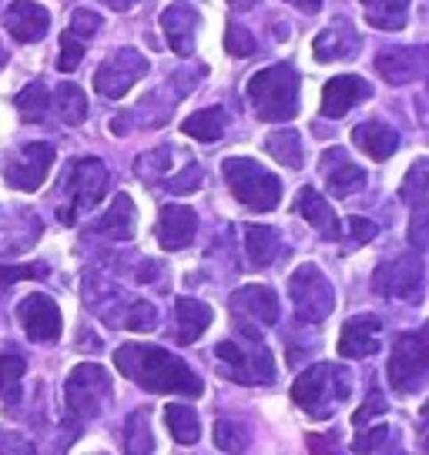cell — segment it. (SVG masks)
<instances>
[{
  "mask_svg": "<svg viewBox=\"0 0 429 455\" xmlns=\"http://www.w3.org/2000/svg\"><path fill=\"white\" fill-rule=\"evenodd\" d=\"M115 369H121L125 379L138 382L142 388L161 392V395L198 398L205 392L201 379L188 369L182 358L165 352V348H155V345H142V341H131V345L117 348Z\"/></svg>",
  "mask_w": 429,
  "mask_h": 455,
  "instance_id": "cell-1",
  "label": "cell"
},
{
  "mask_svg": "<svg viewBox=\"0 0 429 455\" xmlns=\"http://www.w3.org/2000/svg\"><path fill=\"white\" fill-rule=\"evenodd\" d=\"M248 100L262 121L286 124L299 114V71L292 64H272L248 81Z\"/></svg>",
  "mask_w": 429,
  "mask_h": 455,
  "instance_id": "cell-2",
  "label": "cell"
},
{
  "mask_svg": "<svg viewBox=\"0 0 429 455\" xmlns=\"http://www.w3.org/2000/svg\"><path fill=\"white\" fill-rule=\"evenodd\" d=\"M349 388H352L349 371L332 365V362H322V365L305 369L295 379V385H292V402L299 405L302 412L312 415V419H332L336 409L349 398Z\"/></svg>",
  "mask_w": 429,
  "mask_h": 455,
  "instance_id": "cell-3",
  "label": "cell"
},
{
  "mask_svg": "<svg viewBox=\"0 0 429 455\" xmlns=\"http://www.w3.org/2000/svg\"><path fill=\"white\" fill-rule=\"evenodd\" d=\"M222 174H225L235 201H242L248 212H272V208H279L282 181L269 168H262L255 157H225Z\"/></svg>",
  "mask_w": 429,
  "mask_h": 455,
  "instance_id": "cell-4",
  "label": "cell"
},
{
  "mask_svg": "<svg viewBox=\"0 0 429 455\" xmlns=\"http://www.w3.org/2000/svg\"><path fill=\"white\" fill-rule=\"evenodd\" d=\"M214 358L222 365V375H229L231 382L265 385L275 379V358L258 335H245L242 341H218Z\"/></svg>",
  "mask_w": 429,
  "mask_h": 455,
  "instance_id": "cell-5",
  "label": "cell"
},
{
  "mask_svg": "<svg viewBox=\"0 0 429 455\" xmlns=\"http://www.w3.org/2000/svg\"><path fill=\"white\" fill-rule=\"evenodd\" d=\"M108 191V168L101 157H77L71 161V168L61 181V195H64V204H61V221L64 225H74V218L87 208H94Z\"/></svg>",
  "mask_w": 429,
  "mask_h": 455,
  "instance_id": "cell-6",
  "label": "cell"
},
{
  "mask_svg": "<svg viewBox=\"0 0 429 455\" xmlns=\"http://www.w3.org/2000/svg\"><path fill=\"white\" fill-rule=\"evenodd\" d=\"M111 395V379L108 371L94 365V362H85L68 375L64 382V405H68V422L81 426L87 419H94L101 412V405Z\"/></svg>",
  "mask_w": 429,
  "mask_h": 455,
  "instance_id": "cell-7",
  "label": "cell"
},
{
  "mask_svg": "<svg viewBox=\"0 0 429 455\" xmlns=\"http://www.w3.org/2000/svg\"><path fill=\"white\" fill-rule=\"evenodd\" d=\"M288 299H292V308L299 315V322H305V325L326 322L332 308H336L332 282L315 265H299L295 268V275L288 278Z\"/></svg>",
  "mask_w": 429,
  "mask_h": 455,
  "instance_id": "cell-8",
  "label": "cell"
},
{
  "mask_svg": "<svg viewBox=\"0 0 429 455\" xmlns=\"http://www.w3.org/2000/svg\"><path fill=\"white\" fill-rule=\"evenodd\" d=\"M429 369V345L423 331H406L396 339L393 358H389V385L400 395H416L426 385Z\"/></svg>",
  "mask_w": 429,
  "mask_h": 455,
  "instance_id": "cell-9",
  "label": "cell"
},
{
  "mask_svg": "<svg viewBox=\"0 0 429 455\" xmlns=\"http://www.w3.org/2000/svg\"><path fill=\"white\" fill-rule=\"evenodd\" d=\"M144 74H148V57L142 51H134V47H121V51H115L98 68V74H94V91H98L101 98L117 100L125 98Z\"/></svg>",
  "mask_w": 429,
  "mask_h": 455,
  "instance_id": "cell-10",
  "label": "cell"
},
{
  "mask_svg": "<svg viewBox=\"0 0 429 455\" xmlns=\"http://www.w3.org/2000/svg\"><path fill=\"white\" fill-rule=\"evenodd\" d=\"M423 258L419 255H400L383 261L376 275H372V288L386 299H406L419 301L423 299Z\"/></svg>",
  "mask_w": 429,
  "mask_h": 455,
  "instance_id": "cell-11",
  "label": "cell"
},
{
  "mask_svg": "<svg viewBox=\"0 0 429 455\" xmlns=\"http://www.w3.org/2000/svg\"><path fill=\"white\" fill-rule=\"evenodd\" d=\"M229 305L231 315H235V325L242 328L245 335H258L262 328L279 322V299L265 284H245L231 295Z\"/></svg>",
  "mask_w": 429,
  "mask_h": 455,
  "instance_id": "cell-12",
  "label": "cell"
},
{
  "mask_svg": "<svg viewBox=\"0 0 429 455\" xmlns=\"http://www.w3.org/2000/svg\"><path fill=\"white\" fill-rule=\"evenodd\" d=\"M51 164H54V144L34 141L28 148H20L14 157H7L4 181L14 188V191H37L47 181Z\"/></svg>",
  "mask_w": 429,
  "mask_h": 455,
  "instance_id": "cell-13",
  "label": "cell"
},
{
  "mask_svg": "<svg viewBox=\"0 0 429 455\" xmlns=\"http://www.w3.org/2000/svg\"><path fill=\"white\" fill-rule=\"evenodd\" d=\"M319 171L326 178V188H329L332 198H349L366 188V171L359 168L356 161L349 157L345 148H329L319 157Z\"/></svg>",
  "mask_w": 429,
  "mask_h": 455,
  "instance_id": "cell-14",
  "label": "cell"
},
{
  "mask_svg": "<svg viewBox=\"0 0 429 455\" xmlns=\"http://www.w3.org/2000/svg\"><path fill=\"white\" fill-rule=\"evenodd\" d=\"M17 322L28 331L30 341H58L61 339V308L47 295H28L17 305Z\"/></svg>",
  "mask_w": 429,
  "mask_h": 455,
  "instance_id": "cell-15",
  "label": "cell"
},
{
  "mask_svg": "<svg viewBox=\"0 0 429 455\" xmlns=\"http://www.w3.org/2000/svg\"><path fill=\"white\" fill-rule=\"evenodd\" d=\"M315 60L319 64H332V60H356L362 51V37H359L356 24L349 17H336L329 28L322 30L312 41Z\"/></svg>",
  "mask_w": 429,
  "mask_h": 455,
  "instance_id": "cell-16",
  "label": "cell"
},
{
  "mask_svg": "<svg viewBox=\"0 0 429 455\" xmlns=\"http://www.w3.org/2000/svg\"><path fill=\"white\" fill-rule=\"evenodd\" d=\"M4 28L11 30V37L20 44H37L51 30V11L34 0H14L4 11Z\"/></svg>",
  "mask_w": 429,
  "mask_h": 455,
  "instance_id": "cell-17",
  "label": "cell"
},
{
  "mask_svg": "<svg viewBox=\"0 0 429 455\" xmlns=\"http://www.w3.org/2000/svg\"><path fill=\"white\" fill-rule=\"evenodd\" d=\"M372 98V84L359 74H339L332 77L329 84L322 87V117H343L349 114L356 104Z\"/></svg>",
  "mask_w": 429,
  "mask_h": 455,
  "instance_id": "cell-18",
  "label": "cell"
},
{
  "mask_svg": "<svg viewBox=\"0 0 429 455\" xmlns=\"http://www.w3.org/2000/svg\"><path fill=\"white\" fill-rule=\"evenodd\" d=\"M376 71L386 84H409L426 74V47H389L376 57Z\"/></svg>",
  "mask_w": 429,
  "mask_h": 455,
  "instance_id": "cell-19",
  "label": "cell"
},
{
  "mask_svg": "<svg viewBox=\"0 0 429 455\" xmlns=\"http://www.w3.org/2000/svg\"><path fill=\"white\" fill-rule=\"evenodd\" d=\"M198 235V214L185 204H165L158 218V244L165 251H182Z\"/></svg>",
  "mask_w": 429,
  "mask_h": 455,
  "instance_id": "cell-20",
  "label": "cell"
},
{
  "mask_svg": "<svg viewBox=\"0 0 429 455\" xmlns=\"http://www.w3.org/2000/svg\"><path fill=\"white\" fill-rule=\"evenodd\" d=\"M201 14L191 7V4H172L165 7L161 14V30L168 37V47H172L178 57H191L195 54V34H198Z\"/></svg>",
  "mask_w": 429,
  "mask_h": 455,
  "instance_id": "cell-21",
  "label": "cell"
},
{
  "mask_svg": "<svg viewBox=\"0 0 429 455\" xmlns=\"http://www.w3.org/2000/svg\"><path fill=\"white\" fill-rule=\"evenodd\" d=\"M379 335H383V322L376 315H356L349 318L339 335V355L343 358H369L379 352Z\"/></svg>",
  "mask_w": 429,
  "mask_h": 455,
  "instance_id": "cell-22",
  "label": "cell"
},
{
  "mask_svg": "<svg viewBox=\"0 0 429 455\" xmlns=\"http://www.w3.org/2000/svg\"><path fill=\"white\" fill-rule=\"evenodd\" d=\"M292 212H299L309 225L322 235V238H329V242H336L339 235H343V228H339V218H336V212L329 208V201L322 198L315 188H302L299 195H295V204H292Z\"/></svg>",
  "mask_w": 429,
  "mask_h": 455,
  "instance_id": "cell-23",
  "label": "cell"
},
{
  "mask_svg": "<svg viewBox=\"0 0 429 455\" xmlns=\"http://www.w3.org/2000/svg\"><path fill=\"white\" fill-rule=\"evenodd\" d=\"M352 141H356V148H362L372 161H386V157L396 155L400 134L389 128L386 121H362V124L352 131Z\"/></svg>",
  "mask_w": 429,
  "mask_h": 455,
  "instance_id": "cell-24",
  "label": "cell"
},
{
  "mask_svg": "<svg viewBox=\"0 0 429 455\" xmlns=\"http://www.w3.org/2000/svg\"><path fill=\"white\" fill-rule=\"evenodd\" d=\"M91 231L111 238V242H128L131 235H134V204H131V198L125 191L115 198V204L108 208V214L91 225Z\"/></svg>",
  "mask_w": 429,
  "mask_h": 455,
  "instance_id": "cell-25",
  "label": "cell"
},
{
  "mask_svg": "<svg viewBox=\"0 0 429 455\" xmlns=\"http://www.w3.org/2000/svg\"><path fill=\"white\" fill-rule=\"evenodd\" d=\"M174 318H178V345H191L205 335V328L212 325V308L198 299H178L174 305Z\"/></svg>",
  "mask_w": 429,
  "mask_h": 455,
  "instance_id": "cell-26",
  "label": "cell"
},
{
  "mask_svg": "<svg viewBox=\"0 0 429 455\" xmlns=\"http://www.w3.org/2000/svg\"><path fill=\"white\" fill-rule=\"evenodd\" d=\"M245 255L252 268H269L279 258V231L269 225H248L245 228Z\"/></svg>",
  "mask_w": 429,
  "mask_h": 455,
  "instance_id": "cell-27",
  "label": "cell"
},
{
  "mask_svg": "<svg viewBox=\"0 0 429 455\" xmlns=\"http://www.w3.org/2000/svg\"><path fill=\"white\" fill-rule=\"evenodd\" d=\"M225 128H229V114H225V108H201V111H195L191 117H185V124H182V131H185L188 138H195V141H222L225 138Z\"/></svg>",
  "mask_w": 429,
  "mask_h": 455,
  "instance_id": "cell-28",
  "label": "cell"
},
{
  "mask_svg": "<svg viewBox=\"0 0 429 455\" xmlns=\"http://www.w3.org/2000/svg\"><path fill=\"white\" fill-rule=\"evenodd\" d=\"M366 20L376 30H402L409 20V0H362Z\"/></svg>",
  "mask_w": 429,
  "mask_h": 455,
  "instance_id": "cell-29",
  "label": "cell"
},
{
  "mask_svg": "<svg viewBox=\"0 0 429 455\" xmlns=\"http://www.w3.org/2000/svg\"><path fill=\"white\" fill-rule=\"evenodd\" d=\"M165 426H168V432H172V439L178 442V445H195V442L201 439L198 412L182 405V402L165 405Z\"/></svg>",
  "mask_w": 429,
  "mask_h": 455,
  "instance_id": "cell-30",
  "label": "cell"
},
{
  "mask_svg": "<svg viewBox=\"0 0 429 455\" xmlns=\"http://www.w3.org/2000/svg\"><path fill=\"white\" fill-rule=\"evenodd\" d=\"M54 111H58V117L64 121V124H71V128H77L81 121L87 117V98H85V91L77 84H61L58 91H54Z\"/></svg>",
  "mask_w": 429,
  "mask_h": 455,
  "instance_id": "cell-31",
  "label": "cell"
},
{
  "mask_svg": "<svg viewBox=\"0 0 429 455\" xmlns=\"http://www.w3.org/2000/svg\"><path fill=\"white\" fill-rule=\"evenodd\" d=\"M24 358L20 355H0V405L14 409L20 402V382H24Z\"/></svg>",
  "mask_w": 429,
  "mask_h": 455,
  "instance_id": "cell-32",
  "label": "cell"
},
{
  "mask_svg": "<svg viewBox=\"0 0 429 455\" xmlns=\"http://www.w3.org/2000/svg\"><path fill=\"white\" fill-rule=\"evenodd\" d=\"M148 409H138V412L128 419L125 426V452L128 455H151L155 452V435H151V422H148Z\"/></svg>",
  "mask_w": 429,
  "mask_h": 455,
  "instance_id": "cell-33",
  "label": "cell"
},
{
  "mask_svg": "<svg viewBox=\"0 0 429 455\" xmlns=\"http://www.w3.org/2000/svg\"><path fill=\"white\" fill-rule=\"evenodd\" d=\"M17 111H20V117L24 121H30V124H41L44 117H47V111H51V91H47V84H41V81H34V84H28L20 94H17Z\"/></svg>",
  "mask_w": 429,
  "mask_h": 455,
  "instance_id": "cell-34",
  "label": "cell"
},
{
  "mask_svg": "<svg viewBox=\"0 0 429 455\" xmlns=\"http://www.w3.org/2000/svg\"><path fill=\"white\" fill-rule=\"evenodd\" d=\"M265 151L279 161V164H286V168H302V141L295 131H275L265 138Z\"/></svg>",
  "mask_w": 429,
  "mask_h": 455,
  "instance_id": "cell-35",
  "label": "cell"
},
{
  "mask_svg": "<svg viewBox=\"0 0 429 455\" xmlns=\"http://www.w3.org/2000/svg\"><path fill=\"white\" fill-rule=\"evenodd\" d=\"M400 198L406 201V204H413V212H416V208H426V198H429V164H426V157H419L413 168H409V174L402 178Z\"/></svg>",
  "mask_w": 429,
  "mask_h": 455,
  "instance_id": "cell-36",
  "label": "cell"
},
{
  "mask_svg": "<svg viewBox=\"0 0 429 455\" xmlns=\"http://www.w3.org/2000/svg\"><path fill=\"white\" fill-rule=\"evenodd\" d=\"M248 442H252L248 426L235 422V419H218V422H214V445H218L222 452L242 455L245 449H248Z\"/></svg>",
  "mask_w": 429,
  "mask_h": 455,
  "instance_id": "cell-37",
  "label": "cell"
},
{
  "mask_svg": "<svg viewBox=\"0 0 429 455\" xmlns=\"http://www.w3.org/2000/svg\"><path fill=\"white\" fill-rule=\"evenodd\" d=\"M225 51L231 57H252L258 51V44L252 37V30H245L235 20H229V28H225Z\"/></svg>",
  "mask_w": 429,
  "mask_h": 455,
  "instance_id": "cell-38",
  "label": "cell"
},
{
  "mask_svg": "<svg viewBox=\"0 0 429 455\" xmlns=\"http://www.w3.org/2000/svg\"><path fill=\"white\" fill-rule=\"evenodd\" d=\"M81 60H85V41H77L71 30H64L61 34V57H58V71L71 74L81 68Z\"/></svg>",
  "mask_w": 429,
  "mask_h": 455,
  "instance_id": "cell-39",
  "label": "cell"
},
{
  "mask_svg": "<svg viewBox=\"0 0 429 455\" xmlns=\"http://www.w3.org/2000/svg\"><path fill=\"white\" fill-rule=\"evenodd\" d=\"M158 325V312L155 305H148V301H134L128 308V318H125V328L131 331H151Z\"/></svg>",
  "mask_w": 429,
  "mask_h": 455,
  "instance_id": "cell-40",
  "label": "cell"
},
{
  "mask_svg": "<svg viewBox=\"0 0 429 455\" xmlns=\"http://www.w3.org/2000/svg\"><path fill=\"white\" fill-rule=\"evenodd\" d=\"M47 268L44 265H0V291L11 288L14 282H28V278H44Z\"/></svg>",
  "mask_w": 429,
  "mask_h": 455,
  "instance_id": "cell-41",
  "label": "cell"
},
{
  "mask_svg": "<svg viewBox=\"0 0 429 455\" xmlns=\"http://www.w3.org/2000/svg\"><path fill=\"white\" fill-rule=\"evenodd\" d=\"M198 185H201V168L195 161H188V168L178 171L165 188H168L172 195H191V191H198Z\"/></svg>",
  "mask_w": 429,
  "mask_h": 455,
  "instance_id": "cell-42",
  "label": "cell"
},
{
  "mask_svg": "<svg viewBox=\"0 0 429 455\" xmlns=\"http://www.w3.org/2000/svg\"><path fill=\"white\" fill-rule=\"evenodd\" d=\"M389 439V428L386 426H376V428H366V432H359L356 439H352V452L359 455H369L376 449H383V442Z\"/></svg>",
  "mask_w": 429,
  "mask_h": 455,
  "instance_id": "cell-43",
  "label": "cell"
},
{
  "mask_svg": "<svg viewBox=\"0 0 429 455\" xmlns=\"http://www.w3.org/2000/svg\"><path fill=\"white\" fill-rule=\"evenodd\" d=\"M101 30V17L91 14V11H74L71 17V34L77 41H87V37H94Z\"/></svg>",
  "mask_w": 429,
  "mask_h": 455,
  "instance_id": "cell-44",
  "label": "cell"
},
{
  "mask_svg": "<svg viewBox=\"0 0 429 455\" xmlns=\"http://www.w3.org/2000/svg\"><path fill=\"white\" fill-rule=\"evenodd\" d=\"M309 452L312 455H336L339 452V442H343V435H339V428H329L326 435H309Z\"/></svg>",
  "mask_w": 429,
  "mask_h": 455,
  "instance_id": "cell-45",
  "label": "cell"
},
{
  "mask_svg": "<svg viewBox=\"0 0 429 455\" xmlns=\"http://www.w3.org/2000/svg\"><path fill=\"white\" fill-rule=\"evenodd\" d=\"M389 405H386V398H383V392H379V388H372L369 392V398H366V405H362V409H359L356 412V419H352V422H356L359 428H362V422H366V419H369L372 412H386Z\"/></svg>",
  "mask_w": 429,
  "mask_h": 455,
  "instance_id": "cell-46",
  "label": "cell"
},
{
  "mask_svg": "<svg viewBox=\"0 0 429 455\" xmlns=\"http://www.w3.org/2000/svg\"><path fill=\"white\" fill-rule=\"evenodd\" d=\"M349 231H352V244H366V242H372V238H376V231H379V228L372 225L369 218H359V214H352V218H349Z\"/></svg>",
  "mask_w": 429,
  "mask_h": 455,
  "instance_id": "cell-47",
  "label": "cell"
},
{
  "mask_svg": "<svg viewBox=\"0 0 429 455\" xmlns=\"http://www.w3.org/2000/svg\"><path fill=\"white\" fill-rule=\"evenodd\" d=\"M0 455H30V445L17 432H0Z\"/></svg>",
  "mask_w": 429,
  "mask_h": 455,
  "instance_id": "cell-48",
  "label": "cell"
},
{
  "mask_svg": "<svg viewBox=\"0 0 429 455\" xmlns=\"http://www.w3.org/2000/svg\"><path fill=\"white\" fill-rule=\"evenodd\" d=\"M295 11H302V14H319L322 11V0H288Z\"/></svg>",
  "mask_w": 429,
  "mask_h": 455,
  "instance_id": "cell-49",
  "label": "cell"
},
{
  "mask_svg": "<svg viewBox=\"0 0 429 455\" xmlns=\"http://www.w3.org/2000/svg\"><path fill=\"white\" fill-rule=\"evenodd\" d=\"M258 4H262V0H229V7H235V11H252Z\"/></svg>",
  "mask_w": 429,
  "mask_h": 455,
  "instance_id": "cell-50",
  "label": "cell"
},
{
  "mask_svg": "<svg viewBox=\"0 0 429 455\" xmlns=\"http://www.w3.org/2000/svg\"><path fill=\"white\" fill-rule=\"evenodd\" d=\"M104 4H108V7H115V11H128L134 0H104Z\"/></svg>",
  "mask_w": 429,
  "mask_h": 455,
  "instance_id": "cell-51",
  "label": "cell"
},
{
  "mask_svg": "<svg viewBox=\"0 0 429 455\" xmlns=\"http://www.w3.org/2000/svg\"><path fill=\"white\" fill-rule=\"evenodd\" d=\"M4 60H7V51H4V44H0V68H4Z\"/></svg>",
  "mask_w": 429,
  "mask_h": 455,
  "instance_id": "cell-52",
  "label": "cell"
}]
</instances>
